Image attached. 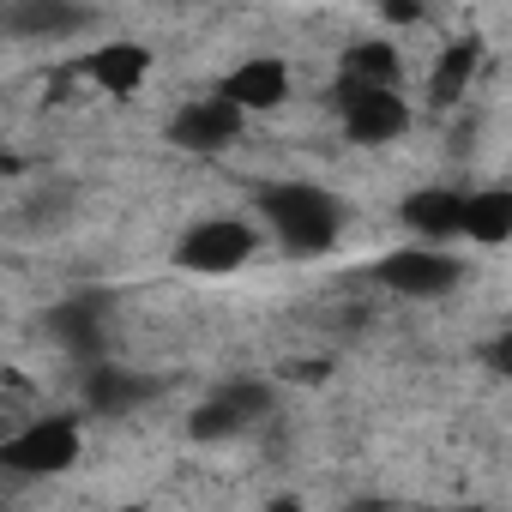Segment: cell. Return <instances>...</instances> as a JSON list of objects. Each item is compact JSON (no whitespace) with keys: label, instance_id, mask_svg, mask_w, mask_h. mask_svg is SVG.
Listing matches in <instances>:
<instances>
[{"label":"cell","instance_id":"cell-9","mask_svg":"<svg viewBox=\"0 0 512 512\" xmlns=\"http://www.w3.org/2000/svg\"><path fill=\"white\" fill-rule=\"evenodd\" d=\"M151 392H157V386L139 380V374H127V368H91V374H85V398H91L97 416H121V410L145 404Z\"/></svg>","mask_w":512,"mask_h":512},{"label":"cell","instance_id":"cell-6","mask_svg":"<svg viewBox=\"0 0 512 512\" xmlns=\"http://www.w3.org/2000/svg\"><path fill=\"white\" fill-rule=\"evenodd\" d=\"M247 253H253V229L235 217H211L181 241V266L187 272H235Z\"/></svg>","mask_w":512,"mask_h":512},{"label":"cell","instance_id":"cell-1","mask_svg":"<svg viewBox=\"0 0 512 512\" xmlns=\"http://www.w3.org/2000/svg\"><path fill=\"white\" fill-rule=\"evenodd\" d=\"M266 223L290 253H326L344 229V205L314 181H278L266 193Z\"/></svg>","mask_w":512,"mask_h":512},{"label":"cell","instance_id":"cell-5","mask_svg":"<svg viewBox=\"0 0 512 512\" xmlns=\"http://www.w3.org/2000/svg\"><path fill=\"white\" fill-rule=\"evenodd\" d=\"M85 25H91L85 0H7L0 7V31H13L25 43H61V37H79Z\"/></svg>","mask_w":512,"mask_h":512},{"label":"cell","instance_id":"cell-7","mask_svg":"<svg viewBox=\"0 0 512 512\" xmlns=\"http://www.w3.org/2000/svg\"><path fill=\"white\" fill-rule=\"evenodd\" d=\"M13 470H61L79 458V428L73 422H31V434H19L13 446H0Z\"/></svg>","mask_w":512,"mask_h":512},{"label":"cell","instance_id":"cell-3","mask_svg":"<svg viewBox=\"0 0 512 512\" xmlns=\"http://www.w3.org/2000/svg\"><path fill=\"white\" fill-rule=\"evenodd\" d=\"M241 139V109L217 91V97H193L169 115V145L175 151H193V157H217Z\"/></svg>","mask_w":512,"mask_h":512},{"label":"cell","instance_id":"cell-13","mask_svg":"<svg viewBox=\"0 0 512 512\" xmlns=\"http://www.w3.org/2000/svg\"><path fill=\"white\" fill-rule=\"evenodd\" d=\"M139 73H145V55H139V49H127V43H115V49H103V55L91 61V79H103L109 91L139 85Z\"/></svg>","mask_w":512,"mask_h":512},{"label":"cell","instance_id":"cell-8","mask_svg":"<svg viewBox=\"0 0 512 512\" xmlns=\"http://www.w3.org/2000/svg\"><path fill=\"white\" fill-rule=\"evenodd\" d=\"M410 229L422 241H446V235H464V193L458 187H422L410 205H404Z\"/></svg>","mask_w":512,"mask_h":512},{"label":"cell","instance_id":"cell-11","mask_svg":"<svg viewBox=\"0 0 512 512\" xmlns=\"http://www.w3.org/2000/svg\"><path fill=\"white\" fill-rule=\"evenodd\" d=\"M506 223H512V193H506V187L464 193V235H476V241H500Z\"/></svg>","mask_w":512,"mask_h":512},{"label":"cell","instance_id":"cell-12","mask_svg":"<svg viewBox=\"0 0 512 512\" xmlns=\"http://www.w3.org/2000/svg\"><path fill=\"white\" fill-rule=\"evenodd\" d=\"M187 434H193V440H235V434H247V416H241L223 392H211V398L187 416Z\"/></svg>","mask_w":512,"mask_h":512},{"label":"cell","instance_id":"cell-4","mask_svg":"<svg viewBox=\"0 0 512 512\" xmlns=\"http://www.w3.org/2000/svg\"><path fill=\"white\" fill-rule=\"evenodd\" d=\"M344 127H350V139H362V145H386V139H398V133L410 127V103H404L398 85H362V79H350Z\"/></svg>","mask_w":512,"mask_h":512},{"label":"cell","instance_id":"cell-10","mask_svg":"<svg viewBox=\"0 0 512 512\" xmlns=\"http://www.w3.org/2000/svg\"><path fill=\"white\" fill-rule=\"evenodd\" d=\"M284 91H290V79H284V67L278 61H247L235 79H223V97L247 115V109H266V103H284Z\"/></svg>","mask_w":512,"mask_h":512},{"label":"cell","instance_id":"cell-2","mask_svg":"<svg viewBox=\"0 0 512 512\" xmlns=\"http://www.w3.org/2000/svg\"><path fill=\"white\" fill-rule=\"evenodd\" d=\"M374 278L398 296H416V302H434V296H452L464 284V260L446 253L440 241H416V247H398L374 266Z\"/></svg>","mask_w":512,"mask_h":512},{"label":"cell","instance_id":"cell-14","mask_svg":"<svg viewBox=\"0 0 512 512\" xmlns=\"http://www.w3.org/2000/svg\"><path fill=\"white\" fill-rule=\"evenodd\" d=\"M380 13H386L392 25H416V19H422V0H380Z\"/></svg>","mask_w":512,"mask_h":512}]
</instances>
